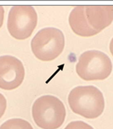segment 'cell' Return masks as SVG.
<instances>
[{
  "label": "cell",
  "mask_w": 113,
  "mask_h": 129,
  "mask_svg": "<svg viewBox=\"0 0 113 129\" xmlns=\"http://www.w3.org/2000/svg\"><path fill=\"white\" fill-rule=\"evenodd\" d=\"M68 103L72 111L86 119H95L105 107L103 93L94 86H77L70 91Z\"/></svg>",
  "instance_id": "obj_1"
},
{
  "label": "cell",
  "mask_w": 113,
  "mask_h": 129,
  "mask_svg": "<svg viewBox=\"0 0 113 129\" xmlns=\"http://www.w3.org/2000/svg\"><path fill=\"white\" fill-rule=\"evenodd\" d=\"M35 123L42 129H58L63 124L66 111L63 103L52 95H44L36 99L32 108Z\"/></svg>",
  "instance_id": "obj_2"
},
{
  "label": "cell",
  "mask_w": 113,
  "mask_h": 129,
  "mask_svg": "<svg viewBox=\"0 0 113 129\" xmlns=\"http://www.w3.org/2000/svg\"><path fill=\"white\" fill-rule=\"evenodd\" d=\"M31 48L37 59L43 61L53 60L62 54L65 48L63 32L55 27L43 28L32 40Z\"/></svg>",
  "instance_id": "obj_3"
},
{
  "label": "cell",
  "mask_w": 113,
  "mask_h": 129,
  "mask_svg": "<svg viewBox=\"0 0 113 129\" xmlns=\"http://www.w3.org/2000/svg\"><path fill=\"white\" fill-rule=\"evenodd\" d=\"M112 71V63L109 56L98 50L84 52L76 64V73L85 81L104 80Z\"/></svg>",
  "instance_id": "obj_4"
},
{
  "label": "cell",
  "mask_w": 113,
  "mask_h": 129,
  "mask_svg": "<svg viewBox=\"0 0 113 129\" xmlns=\"http://www.w3.org/2000/svg\"><path fill=\"white\" fill-rule=\"evenodd\" d=\"M37 13L32 6H13L9 11L7 29L16 40L30 37L37 25Z\"/></svg>",
  "instance_id": "obj_5"
},
{
  "label": "cell",
  "mask_w": 113,
  "mask_h": 129,
  "mask_svg": "<svg viewBox=\"0 0 113 129\" xmlns=\"http://www.w3.org/2000/svg\"><path fill=\"white\" fill-rule=\"evenodd\" d=\"M25 76L24 66L21 60L15 56H0V89L12 90L22 84Z\"/></svg>",
  "instance_id": "obj_6"
},
{
  "label": "cell",
  "mask_w": 113,
  "mask_h": 129,
  "mask_svg": "<svg viewBox=\"0 0 113 129\" xmlns=\"http://www.w3.org/2000/svg\"><path fill=\"white\" fill-rule=\"evenodd\" d=\"M85 12L89 25L98 33L113 21V6H85Z\"/></svg>",
  "instance_id": "obj_7"
},
{
  "label": "cell",
  "mask_w": 113,
  "mask_h": 129,
  "mask_svg": "<svg viewBox=\"0 0 113 129\" xmlns=\"http://www.w3.org/2000/svg\"><path fill=\"white\" fill-rule=\"evenodd\" d=\"M69 23L72 31L76 35L82 37H90L98 34L89 25L86 17L85 6H77L71 11L69 16Z\"/></svg>",
  "instance_id": "obj_8"
},
{
  "label": "cell",
  "mask_w": 113,
  "mask_h": 129,
  "mask_svg": "<svg viewBox=\"0 0 113 129\" xmlns=\"http://www.w3.org/2000/svg\"><path fill=\"white\" fill-rule=\"evenodd\" d=\"M0 129H33L30 123L23 119H11L3 123Z\"/></svg>",
  "instance_id": "obj_9"
},
{
  "label": "cell",
  "mask_w": 113,
  "mask_h": 129,
  "mask_svg": "<svg viewBox=\"0 0 113 129\" xmlns=\"http://www.w3.org/2000/svg\"><path fill=\"white\" fill-rule=\"evenodd\" d=\"M64 129H94L91 125L83 121H72Z\"/></svg>",
  "instance_id": "obj_10"
},
{
  "label": "cell",
  "mask_w": 113,
  "mask_h": 129,
  "mask_svg": "<svg viewBox=\"0 0 113 129\" xmlns=\"http://www.w3.org/2000/svg\"><path fill=\"white\" fill-rule=\"evenodd\" d=\"M7 109V99L0 93V119L2 118Z\"/></svg>",
  "instance_id": "obj_11"
},
{
  "label": "cell",
  "mask_w": 113,
  "mask_h": 129,
  "mask_svg": "<svg viewBox=\"0 0 113 129\" xmlns=\"http://www.w3.org/2000/svg\"><path fill=\"white\" fill-rule=\"evenodd\" d=\"M4 19V8L3 6H0V28L3 26Z\"/></svg>",
  "instance_id": "obj_12"
},
{
  "label": "cell",
  "mask_w": 113,
  "mask_h": 129,
  "mask_svg": "<svg viewBox=\"0 0 113 129\" xmlns=\"http://www.w3.org/2000/svg\"><path fill=\"white\" fill-rule=\"evenodd\" d=\"M109 48H110V52L111 55L113 56V38L111 39V42H110V45H109Z\"/></svg>",
  "instance_id": "obj_13"
}]
</instances>
